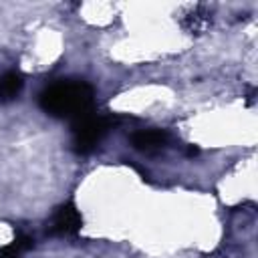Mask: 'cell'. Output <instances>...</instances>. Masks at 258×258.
<instances>
[{"instance_id":"obj_2","label":"cell","mask_w":258,"mask_h":258,"mask_svg":"<svg viewBox=\"0 0 258 258\" xmlns=\"http://www.w3.org/2000/svg\"><path fill=\"white\" fill-rule=\"evenodd\" d=\"M115 119L109 115L89 113L77 121H73V151L77 155H89L97 149L103 137L113 129Z\"/></svg>"},{"instance_id":"obj_5","label":"cell","mask_w":258,"mask_h":258,"mask_svg":"<svg viewBox=\"0 0 258 258\" xmlns=\"http://www.w3.org/2000/svg\"><path fill=\"white\" fill-rule=\"evenodd\" d=\"M22 87H24V79L20 73H16V71L0 73V103L14 101L20 95Z\"/></svg>"},{"instance_id":"obj_6","label":"cell","mask_w":258,"mask_h":258,"mask_svg":"<svg viewBox=\"0 0 258 258\" xmlns=\"http://www.w3.org/2000/svg\"><path fill=\"white\" fill-rule=\"evenodd\" d=\"M208 22H210V14H208V10H204V8H196L189 16H185L183 26H185L187 30L196 32V30L206 28V26H208Z\"/></svg>"},{"instance_id":"obj_4","label":"cell","mask_w":258,"mask_h":258,"mask_svg":"<svg viewBox=\"0 0 258 258\" xmlns=\"http://www.w3.org/2000/svg\"><path fill=\"white\" fill-rule=\"evenodd\" d=\"M169 139L165 129H143L131 135V145L141 153H157L169 145Z\"/></svg>"},{"instance_id":"obj_7","label":"cell","mask_w":258,"mask_h":258,"mask_svg":"<svg viewBox=\"0 0 258 258\" xmlns=\"http://www.w3.org/2000/svg\"><path fill=\"white\" fill-rule=\"evenodd\" d=\"M24 254V250L12 240L10 244H6V246H2L0 248V258H20Z\"/></svg>"},{"instance_id":"obj_1","label":"cell","mask_w":258,"mask_h":258,"mask_svg":"<svg viewBox=\"0 0 258 258\" xmlns=\"http://www.w3.org/2000/svg\"><path fill=\"white\" fill-rule=\"evenodd\" d=\"M93 101L95 91L85 81H58L38 95V105L46 115L71 121L93 113Z\"/></svg>"},{"instance_id":"obj_3","label":"cell","mask_w":258,"mask_h":258,"mask_svg":"<svg viewBox=\"0 0 258 258\" xmlns=\"http://www.w3.org/2000/svg\"><path fill=\"white\" fill-rule=\"evenodd\" d=\"M81 228H83V216H81V212L77 210V206L73 202H64L52 214V220L48 224V234L50 236L64 238V236H75Z\"/></svg>"}]
</instances>
